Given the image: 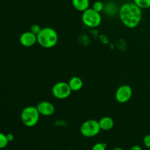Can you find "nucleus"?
Wrapping results in <instances>:
<instances>
[{
    "label": "nucleus",
    "instance_id": "nucleus-18",
    "mask_svg": "<svg viewBox=\"0 0 150 150\" xmlns=\"http://www.w3.org/2000/svg\"><path fill=\"white\" fill-rule=\"evenodd\" d=\"M41 29H42V28H41L40 26H39L38 24H33L31 26L30 32H32L33 34H35V35H38V34H39V32H40Z\"/></svg>",
    "mask_w": 150,
    "mask_h": 150
},
{
    "label": "nucleus",
    "instance_id": "nucleus-19",
    "mask_svg": "<svg viewBox=\"0 0 150 150\" xmlns=\"http://www.w3.org/2000/svg\"><path fill=\"white\" fill-rule=\"evenodd\" d=\"M143 143L148 149H150V134L146 135L143 139Z\"/></svg>",
    "mask_w": 150,
    "mask_h": 150
},
{
    "label": "nucleus",
    "instance_id": "nucleus-3",
    "mask_svg": "<svg viewBox=\"0 0 150 150\" xmlns=\"http://www.w3.org/2000/svg\"><path fill=\"white\" fill-rule=\"evenodd\" d=\"M40 113L37 107L27 106L23 108L21 114L22 123L28 127H35L40 120Z\"/></svg>",
    "mask_w": 150,
    "mask_h": 150
},
{
    "label": "nucleus",
    "instance_id": "nucleus-13",
    "mask_svg": "<svg viewBox=\"0 0 150 150\" xmlns=\"http://www.w3.org/2000/svg\"><path fill=\"white\" fill-rule=\"evenodd\" d=\"M104 13L108 16H115L117 11L119 12V10L117 9V6L116 5L115 3L110 1V2L106 3L104 6Z\"/></svg>",
    "mask_w": 150,
    "mask_h": 150
},
{
    "label": "nucleus",
    "instance_id": "nucleus-16",
    "mask_svg": "<svg viewBox=\"0 0 150 150\" xmlns=\"http://www.w3.org/2000/svg\"><path fill=\"white\" fill-rule=\"evenodd\" d=\"M104 6H105V4L102 1H96L92 5V9H94L95 11L98 12V13H100V12L103 11Z\"/></svg>",
    "mask_w": 150,
    "mask_h": 150
},
{
    "label": "nucleus",
    "instance_id": "nucleus-1",
    "mask_svg": "<svg viewBox=\"0 0 150 150\" xmlns=\"http://www.w3.org/2000/svg\"><path fill=\"white\" fill-rule=\"evenodd\" d=\"M142 10L134 2L125 3L119 9V17L126 27L134 29L142 21Z\"/></svg>",
    "mask_w": 150,
    "mask_h": 150
},
{
    "label": "nucleus",
    "instance_id": "nucleus-11",
    "mask_svg": "<svg viewBox=\"0 0 150 150\" xmlns=\"http://www.w3.org/2000/svg\"><path fill=\"white\" fill-rule=\"evenodd\" d=\"M89 0H72L73 7L79 12L85 11L89 8Z\"/></svg>",
    "mask_w": 150,
    "mask_h": 150
},
{
    "label": "nucleus",
    "instance_id": "nucleus-10",
    "mask_svg": "<svg viewBox=\"0 0 150 150\" xmlns=\"http://www.w3.org/2000/svg\"><path fill=\"white\" fill-rule=\"evenodd\" d=\"M98 122H99V125L101 130L108 131V130H111L114 127V122L113 119L111 118L110 117H102Z\"/></svg>",
    "mask_w": 150,
    "mask_h": 150
},
{
    "label": "nucleus",
    "instance_id": "nucleus-7",
    "mask_svg": "<svg viewBox=\"0 0 150 150\" xmlns=\"http://www.w3.org/2000/svg\"><path fill=\"white\" fill-rule=\"evenodd\" d=\"M132 95H133V90L129 85H122L116 91L115 99L120 103H125L130 100Z\"/></svg>",
    "mask_w": 150,
    "mask_h": 150
},
{
    "label": "nucleus",
    "instance_id": "nucleus-9",
    "mask_svg": "<svg viewBox=\"0 0 150 150\" xmlns=\"http://www.w3.org/2000/svg\"><path fill=\"white\" fill-rule=\"evenodd\" d=\"M19 41L23 46L29 48L35 45V44L38 42V39H37V35L29 31V32H23L21 35Z\"/></svg>",
    "mask_w": 150,
    "mask_h": 150
},
{
    "label": "nucleus",
    "instance_id": "nucleus-2",
    "mask_svg": "<svg viewBox=\"0 0 150 150\" xmlns=\"http://www.w3.org/2000/svg\"><path fill=\"white\" fill-rule=\"evenodd\" d=\"M38 43L44 48H51L58 42L59 36L57 31L51 27H43L37 35Z\"/></svg>",
    "mask_w": 150,
    "mask_h": 150
},
{
    "label": "nucleus",
    "instance_id": "nucleus-5",
    "mask_svg": "<svg viewBox=\"0 0 150 150\" xmlns=\"http://www.w3.org/2000/svg\"><path fill=\"white\" fill-rule=\"evenodd\" d=\"M101 131L99 122L95 120H89L82 123L80 132L82 136L86 138H92L98 136Z\"/></svg>",
    "mask_w": 150,
    "mask_h": 150
},
{
    "label": "nucleus",
    "instance_id": "nucleus-21",
    "mask_svg": "<svg viewBox=\"0 0 150 150\" xmlns=\"http://www.w3.org/2000/svg\"><path fill=\"white\" fill-rule=\"evenodd\" d=\"M130 150H143V149H142V148L140 146H139V145H134V146H133L131 148H130Z\"/></svg>",
    "mask_w": 150,
    "mask_h": 150
},
{
    "label": "nucleus",
    "instance_id": "nucleus-6",
    "mask_svg": "<svg viewBox=\"0 0 150 150\" xmlns=\"http://www.w3.org/2000/svg\"><path fill=\"white\" fill-rule=\"evenodd\" d=\"M72 92L68 83L64 81L57 82L52 87L53 95L59 100L66 99L71 95Z\"/></svg>",
    "mask_w": 150,
    "mask_h": 150
},
{
    "label": "nucleus",
    "instance_id": "nucleus-14",
    "mask_svg": "<svg viewBox=\"0 0 150 150\" xmlns=\"http://www.w3.org/2000/svg\"><path fill=\"white\" fill-rule=\"evenodd\" d=\"M133 2L141 9H147L150 7V0H133Z\"/></svg>",
    "mask_w": 150,
    "mask_h": 150
},
{
    "label": "nucleus",
    "instance_id": "nucleus-17",
    "mask_svg": "<svg viewBox=\"0 0 150 150\" xmlns=\"http://www.w3.org/2000/svg\"><path fill=\"white\" fill-rule=\"evenodd\" d=\"M91 150H106V144L98 142L92 146Z\"/></svg>",
    "mask_w": 150,
    "mask_h": 150
},
{
    "label": "nucleus",
    "instance_id": "nucleus-8",
    "mask_svg": "<svg viewBox=\"0 0 150 150\" xmlns=\"http://www.w3.org/2000/svg\"><path fill=\"white\" fill-rule=\"evenodd\" d=\"M40 114L45 117L52 116L55 112V106L48 101H41L37 105Z\"/></svg>",
    "mask_w": 150,
    "mask_h": 150
},
{
    "label": "nucleus",
    "instance_id": "nucleus-4",
    "mask_svg": "<svg viewBox=\"0 0 150 150\" xmlns=\"http://www.w3.org/2000/svg\"><path fill=\"white\" fill-rule=\"evenodd\" d=\"M82 22L89 28H96L100 25L102 17L100 13L92 8H88L83 12L81 16Z\"/></svg>",
    "mask_w": 150,
    "mask_h": 150
},
{
    "label": "nucleus",
    "instance_id": "nucleus-15",
    "mask_svg": "<svg viewBox=\"0 0 150 150\" xmlns=\"http://www.w3.org/2000/svg\"><path fill=\"white\" fill-rule=\"evenodd\" d=\"M9 142L7 140V135L2 133H0V149L5 148L8 144Z\"/></svg>",
    "mask_w": 150,
    "mask_h": 150
},
{
    "label": "nucleus",
    "instance_id": "nucleus-12",
    "mask_svg": "<svg viewBox=\"0 0 150 150\" xmlns=\"http://www.w3.org/2000/svg\"><path fill=\"white\" fill-rule=\"evenodd\" d=\"M68 84L72 91L77 92V91L81 89V88L83 87V83L81 78L78 77V76H74L70 79V81H68Z\"/></svg>",
    "mask_w": 150,
    "mask_h": 150
},
{
    "label": "nucleus",
    "instance_id": "nucleus-20",
    "mask_svg": "<svg viewBox=\"0 0 150 150\" xmlns=\"http://www.w3.org/2000/svg\"><path fill=\"white\" fill-rule=\"evenodd\" d=\"M7 138L9 142H13V139H14V136L12 133H8V134H7Z\"/></svg>",
    "mask_w": 150,
    "mask_h": 150
},
{
    "label": "nucleus",
    "instance_id": "nucleus-23",
    "mask_svg": "<svg viewBox=\"0 0 150 150\" xmlns=\"http://www.w3.org/2000/svg\"><path fill=\"white\" fill-rule=\"evenodd\" d=\"M67 150H75V149H67Z\"/></svg>",
    "mask_w": 150,
    "mask_h": 150
},
{
    "label": "nucleus",
    "instance_id": "nucleus-22",
    "mask_svg": "<svg viewBox=\"0 0 150 150\" xmlns=\"http://www.w3.org/2000/svg\"><path fill=\"white\" fill-rule=\"evenodd\" d=\"M112 150H125V149H123L122 148H120V147H117V148H114V149H113Z\"/></svg>",
    "mask_w": 150,
    "mask_h": 150
}]
</instances>
